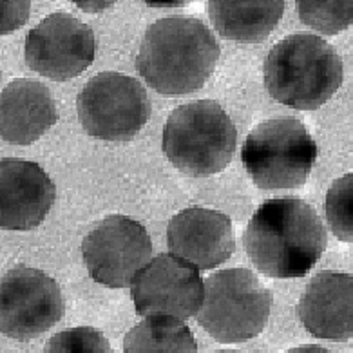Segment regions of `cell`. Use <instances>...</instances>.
Listing matches in <instances>:
<instances>
[{"label":"cell","mask_w":353,"mask_h":353,"mask_svg":"<svg viewBox=\"0 0 353 353\" xmlns=\"http://www.w3.org/2000/svg\"><path fill=\"white\" fill-rule=\"evenodd\" d=\"M46 350L49 353H109L111 344L102 332L89 326H80L54 335Z\"/></svg>","instance_id":"obj_20"},{"label":"cell","mask_w":353,"mask_h":353,"mask_svg":"<svg viewBox=\"0 0 353 353\" xmlns=\"http://www.w3.org/2000/svg\"><path fill=\"white\" fill-rule=\"evenodd\" d=\"M57 199V187L39 163L0 160V228L31 230L42 225Z\"/></svg>","instance_id":"obj_12"},{"label":"cell","mask_w":353,"mask_h":353,"mask_svg":"<svg viewBox=\"0 0 353 353\" xmlns=\"http://www.w3.org/2000/svg\"><path fill=\"white\" fill-rule=\"evenodd\" d=\"M250 261L263 276H306L326 250V230L312 205L299 198L268 199L243 236Z\"/></svg>","instance_id":"obj_1"},{"label":"cell","mask_w":353,"mask_h":353,"mask_svg":"<svg viewBox=\"0 0 353 353\" xmlns=\"http://www.w3.org/2000/svg\"><path fill=\"white\" fill-rule=\"evenodd\" d=\"M150 8H183L192 0H143Z\"/></svg>","instance_id":"obj_23"},{"label":"cell","mask_w":353,"mask_h":353,"mask_svg":"<svg viewBox=\"0 0 353 353\" xmlns=\"http://www.w3.org/2000/svg\"><path fill=\"white\" fill-rule=\"evenodd\" d=\"M285 13V0H208V17L223 39L256 44L270 37Z\"/></svg>","instance_id":"obj_16"},{"label":"cell","mask_w":353,"mask_h":353,"mask_svg":"<svg viewBox=\"0 0 353 353\" xmlns=\"http://www.w3.org/2000/svg\"><path fill=\"white\" fill-rule=\"evenodd\" d=\"M272 310L270 290L250 270L228 268L205 281L198 323L221 344H237L265 330Z\"/></svg>","instance_id":"obj_6"},{"label":"cell","mask_w":353,"mask_h":353,"mask_svg":"<svg viewBox=\"0 0 353 353\" xmlns=\"http://www.w3.org/2000/svg\"><path fill=\"white\" fill-rule=\"evenodd\" d=\"M59 121V109L44 83L17 78L0 92V138L31 145Z\"/></svg>","instance_id":"obj_15"},{"label":"cell","mask_w":353,"mask_h":353,"mask_svg":"<svg viewBox=\"0 0 353 353\" xmlns=\"http://www.w3.org/2000/svg\"><path fill=\"white\" fill-rule=\"evenodd\" d=\"M59 283L37 268L17 266L0 276V334L33 341L63 317Z\"/></svg>","instance_id":"obj_8"},{"label":"cell","mask_w":353,"mask_h":353,"mask_svg":"<svg viewBox=\"0 0 353 353\" xmlns=\"http://www.w3.org/2000/svg\"><path fill=\"white\" fill-rule=\"evenodd\" d=\"M326 219L335 236L344 243L353 241V174L334 181L326 196Z\"/></svg>","instance_id":"obj_19"},{"label":"cell","mask_w":353,"mask_h":353,"mask_svg":"<svg viewBox=\"0 0 353 353\" xmlns=\"http://www.w3.org/2000/svg\"><path fill=\"white\" fill-rule=\"evenodd\" d=\"M83 131L105 141H129L150 117L145 88L127 74L107 73L91 78L77 100Z\"/></svg>","instance_id":"obj_7"},{"label":"cell","mask_w":353,"mask_h":353,"mask_svg":"<svg viewBox=\"0 0 353 353\" xmlns=\"http://www.w3.org/2000/svg\"><path fill=\"white\" fill-rule=\"evenodd\" d=\"M297 314L310 335L328 341H350L353 335V277L321 272L306 286Z\"/></svg>","instance_id":"obj_14"},{"label":"cell","mask_w":353,"mask_h":353,"mask_svg":"<svg viewBox=\"0 0 353 353\" xmlns=\"http://www.w3.org/2000/svg\"><path fill=\"white\" fill-rule=\"evenodd\" d=\"M85 268L109 288H129L136 274L150 261L152 241L141 223L125 216L100 221L82 243Z\"/></svg>","instance_id":"obj_9"},{"label":"cell","mask_w":353,"mask_h":353,"mask_svg":"<svg viewBox=\"0 0 353 353\" xmlns=\"http://www.w3.org/2000/svg\"><path fill=\"white\" fill-rule=\"evenodd\" d=\"M73 2L85 13H102L117 4V0H73Z\"/></svg>","instance_id":"obj_22"},{"label":"cell","mask_w":353,"mask_h":353,"mask_svg":"<svg viewBox=\"0 0 353 353\" xmlns=\"http://www.w3.org/2000/svg\"><path fill=\"white\" fill-rule=\"evenodd\" d=\"M319 147L299 120H266L243 143L241 161L263 190H290L306 183Z\"/></svg>","instance_id":"obj_5"},{"label":"cell","mask_w":353,"mask_h":353,"mask_svg":"<svg viewBox=\"0 0 353 353\" xmlns=\"http://www.w3.org/2000/svg\"><path fill=\"white\" fill-rule=\"evenodd\" d=\"M219 54L218 40L201 20L170 17L145 31L136 71L160 94L181 97L203 88Z\"/></svg>","instance_id":"obj_2"},{"label":"cell","mask_w":353,"mask_h":353,"mask_svg":"<svg viewBox=\"0 0 353 353\" xmlns=\"http://www.w3.org/2000/svg\"><path fill=\"white\" fill-rule=\"evenodd\" d=\"M125 353H194L198 343L181 319L158 315L149 317L123 339Z\"/></svg>","instance_id":"obj_17"},{"label":"cell","mask_w":353,"mask_h":353,"mask_svg":"<svg viewBox=\"0 0 353 353\" xmlns=\"http://www.w3.org/2000/svg\"><path fill=\"white\" fill-rule=\"evenodd\" d=\"M167 245L174 256L199 270H212L236 250L232 221L227 214L212 208H185L170 219Z\"/></svg>","instance_id":"obj_13"},{"label":"cell","mask_w":353,"mask_h":353,"mask_svg":"<svg viewBox=\"0 0 353 353\" xmlns=\"http://www.w3.org/2000/svg\"><path fill=\"white\" fill-rule=\"evenodd\" d=\"M237 131L232 118L212 100L179 105L163 127V154L192 178L218 174L232 161Z\"/></svg>","instance_id":"obj_4"},{"label":"cell","mask_w":353,"mask_h":353,"mask_svg":"<svg viewBox=\"0 0 353 353\" xmlns=\"http://www.w3.org/2000/svg\"><path fill=\"white\" fill-rule=\"evenodd\" d=\"M26 63L42 77L65 82L94 62V33L68 13H53L26 37Z\"/></svg>","instance_id":"obj_10"},{"label":"cell","mask_w":353,"mask_h":353,"mask_svg":"<svg viewBox=\"0 0 353 353\" xmlns=\"http://www.w3.org/2000/svg\"><path fill=\"white\" fill-rule=\"evenodd\" d=\"M31 0H0V34L20 30L30 20Z\"/></svg>","instance_id":"obj_21"},{"label":"cell","mask_w":353,"mask_h":353,"mask_svg":"<svg viewBox=\"0 0 353 353\" xmlns=\"http://www.w3.org/2000/svg\"><path fill=\"white\" fill-rule=\"evenodd\" d=\"M343 83V60L317 34L295 33L277 42L265 60V88L276 102L315 111Z\"/></svg>","instance_id":"obj_3"},{"label":"cell","mask_w":353,"mask_h":353,"mask_svg":"<svg viewBox=\"0 0 353 353\" xmlns=\"http://www.w3.org/2000/svg\"><path fill=\"white\" fill-rule=\"evenodd\" d=\"M301 22L323 34L343 33L353 22V0H295Z\"/></svg>","instance_id":"obj_18"},{"label":"cell","mask_w":353,"mask_h":353,"mask_svg":"<svg viewBox=\"0 0 353 353\" xmlns=\"http://www.w3.org/2000/svg\"><path fill=\"white\" fill-rule=\"evenodd\" d=\"M132 299L141 317L169 315L185 321L198 314L203 281L192 263L174 254H160L136 274Z\"/></svg>","instance_id":"obj_11"}]
</instances>
